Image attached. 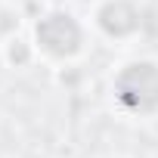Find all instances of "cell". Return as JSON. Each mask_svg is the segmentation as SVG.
<instances>
[{"label":"cell","mask_w":158,"mask_h":158,"mask_svg":"<svg viewBox=\"0 0 158 158\" xmlns=\"http://www.w3.org/2000/svg\"><path fill=\"white\" fill-rule=\"evenodd\" d=\"M118 99L133 112H149L158 106V68L149 62L127 65L115 81Z\"/></svg>","instance_id":"6da1fadb"},{"label":"cell","mask_w":158,"mask_h":158,"mask_svg":"<svg viewBox=\"0 0 158 158\" xmlns=\"http://www.w3.org/2000/svg\"><path fill=\"white\" fill-rule=\"evenodd\" d=\"M99 25H102L109 34L121 37V34H130V31L139 25V16H136V10H133L130 3L115 0V3L102 6V13H99Z\"/></svg>","instance_id":"3957f363"},{"label":"cell","mask_w":158,"mask_h":158,"mask_svg":"<svg viewBox=\"0 0 158 158\" xmlns=\"http://www.w3.org/2000/svg\"><path fill=\"white\" fill-rule=\"evenodd\" d=\"M37 40L47 53L53 56H68L77 50V44H81V28L74 25L71 16H62V13H53L47 16L40 25H37Z\"/></svg>","instance_id":"7a4b0ae2"}]
</instances>
